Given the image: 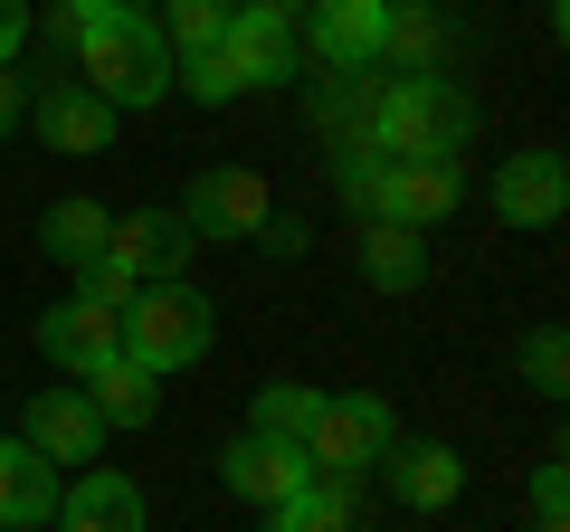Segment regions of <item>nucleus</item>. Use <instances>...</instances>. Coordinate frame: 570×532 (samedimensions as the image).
<instances>
[{"mask_svg":"<svg viewBox=\"0 0 570 532\" xmlns=\"http://www.w3.org/2000/svg\"><path fill=\"white\" fill-rule=\"evenodd\" d=\"M77 86L96 105H115V115H153V105L171 96V39L153 10H96V20H77Z\"/></svg>","mask_w":570,"mask_h":532,"instance_id":"nucleus-1","label":"nucleus"},{"mask_svg":"<svg viewBox=\"0 0 570 532\" xmlns=\"http://www.w3.org/2000/svg\"><path fill=\"white\" fill-rule=\"evenodd\" d=\"M381 162H419V152H466V134H475V105L456 96L448 77H390V86H371L362 96V124H352Z\"/></svg>","mask_w":570,"mask_h":532,"instance_id":"nucleus-2","label":"nucleus"},{"mask_svg":"<svg viewBox=\"0 0 570 532\" xmlns=\"http://www.w3.org/2000/svg\"><path fill=\"white\" fill-rule=\"evenodd\" d=\"M209 343H219V314H209V295L190 286V276L134 286V305H124V362H142L153 381H171V371L209 362Z\"/></svg>","mask_w":570,"mask_h":532,"instance_id":"nucleus-3","label":"nucleus"},{"mask_svg":"<svg viewBox=\"0 0 570 532\" xmlns=\"http://www.w3.org/2000/svg\"><path fill=\"white\" fill-rule=\"evenodd\" d=\"M390 437H400V418H390L381 390H343V400L324 390V410H314V428H305V466L352 485V475H371L390 456Z\"/></svg>","mask_w":570,"mask_h":532,"instance_id":"nucleus-4","label":"nucleus"},{"mask_svg":"<svg viewBox=\"0 0 570 532\" xmlns=\"http://www.w3.org/2000/svg\"><path fill=\"white\" fill-rule=\"evenodd\" d=\"M295 10H305V0H228L219 48H228V67L247 77V96H257V86H295V67H305Z\"/></svg>","mask_w":570,"mask_h":532,"instance_id":"nucleus-5","label":"nucleus"},{"mask_svg":"<svg viewBox=\"0 0 570 532\" xmlns=\"http://www.w3.org/2000/svg\"><path fill=\"white\" fill-rule=\"evenodd\" d=\"M266 219H276V190H266L247 162L200 171V181H190V200H181V228H190L200 247H238V238H257Z\"/></svg>","mask_w":570,"mask_h":532,"instance_id":"nucleus-6","label":"nucleus"},{"mask_svg":"<svg viewBox=\"0 0 570 532\" xmlns=\"http://www.w3.org/2000/svg\"><path fill=\"white\" fill-rule=\"evenodd\" d=\"M456 200H466V171L448 162V152H419V162H390L381 171V200H371V219H390V228H448L456 219Z\"/></svg>","mask_w":570,"mask_h":532,"instance_id":"nucleus-7","label":"nucleus"},{"mask_svg":"<svg viewBox=\"0 0 570 532\" xmlns=\"http://www.w3.org/2000/svg\"><path fill=\"white\" fill-rule=\"evenodd\" d=\"M105 437H115V428L86 410V390H77V381L39 390V400H29V418H20V447H29V456H48V466H96Z\"/></svg>","mask_w":570,"mask_h":532,"instance_id":"nucleus-8","label":"nucleus"},{"mask_svg":"<svg viewBox=\"0 0 570 532\" xmlns=\"http://www.w3.org/2000/svg\"><path fill=\"white\" fill-rule=\"evenodd\" d=\"M105 257L134 276V286H171V276H190V257H200V238L181 228V209H124L115 238H105Z\"/></svg>","mask_w":570,"mask_h":532,"instance_id":"nucleus-9","label":"nucleus"},{"mask_svg":"<svg viewBox=\"0 0 570 532\" xmlns=\"http://www.w3.org/2000/svg\"><path fill=\"white\" fill-rule=\"evenodd\" d=\"M485 200H494V219H504V228H561L570 162H561V152H504L494 181H485Z\"/></svg>","mask_w":570,"mask_h":532,"instance_id":"nucleus-10","label":"nucleus"},{"mask_svg":"<svg viewBox=\"0 0 570 532\" xmlns=\"http://www.w3.org/2000/svg\"><path fill=\"white\" fill-rule=\"evenodd\" d=\"M219 485L238 494V504H285V494H305L314 485V466H305V447H285V437H257V428H238L219 447Z\"/></svg>","mask_w":570,"mask_h":532,"instance_id":"nucleus-11","label":"nucleus"},{"mask_svg":"<svg viewBox=\"0 0 570 532\" xmlns=\"http://www.w3.org/2000/svg\"><path fill=\"white\" fill-rule=\"evenodd\" d=\"M314 29L305 48L333 67V77H381V29H390V0H305Z\"/></svg>","mask_w":570,"mask_h":532,"instance_id":"nucleus-12","label":"nucleus"},{"mask_svg":"<svg viewBox=\"0 0 570 532\" xmlns=\"http://www.w3.org/2000/svg\"><path fill=\"white\" fill-rule=\"evenodd\" d=\"M115 105H96L86 96L77 77L67 86H39V96H29V134H39L48 152H77V162H96V152H115Z\"/></svg>","mask_w":570,"mask_h":532,"instance_id":"nucleus-13","label":"nucleus"},{"mask_svg":"<svg viewBox=\"0 0 570 532\" xmlns=\"http://www.w3.org/2000/svg\"><path fill=\"white\" fill-rule=\"evenodd\" d=\"M39 352L58 362V381H86L96 362H115V352H124V314H105V305H86V295H67V305L39 314Z\"/></svg>","mask_w":570,"mask_h":532,"instance_id":"nucleus-14","label":"nucleus"},{"mask_svg":"<svg viewBox=\"0 0 570 532\" xmlns=\"http://www.w3.org/2000/svg\"><path fill=\"white\" fill-rule=\"evenodd\" d=\"M381 475H390V494H400L409 513H448L456 494H466V456H456L448 437H390Z\"/></svg>","mask_w":570,"mask_h":532,"instance_id":"nucleus-15","label":"nucleus"},{"mask_svg":"<svg viewBox=\"0 0 570 532\" xmlns=\"http://www.w3.org/2000/svg\"><path fill=\"white\" fill-rule=\"evenodd\" d=\"M142 523H153V504H142V485L124 466H86L58 494V532H142Z\"/></svg>","mask_w":570,"mask_h":532,"instance_id":"nucleus-16","label":"nucleus"},{"mask_svg":"<svg viewBox=\"0 0 570 532\" xmlns=\"http://www.w3.org/2000/svg\"><path fill=\"white\" fill-rule=\"evenodd\" d=\"M58 466L48 456H29L20 437H0V532H39V523H58Z\"/></svg>","mask_w":570,"mask_h":532,"instance_id":"nucleus-17","label":"nucleus"},{"mask_svg":"<svg viewBox=\"0 0 570 532\" xmlns=\"http://www.w3.org/2000/svg\"><path fill=\"white\" fill-rule=\"evenodd\" d=\"M77 390H86V410H96L105 428H153V418H163V381H153L142 362H124V352H115V362H96Z\"/></svg>","mask_w":570,"mask_h":532,"instance_id":"nucleus-18","label":"nucleus"},{"mask_svg":"<svg viewBox=\"0 0 570 532\" xmlns=\"http://www.w3.org/2000/svg\"><path fill=\"white\" fill-rule=\"evenodd\" d=\"M456 48V29L428 10V0H390V29H381V67L390 77H438Z\"/></svg>","mask_w":570,"mask_h":532,"instance_id":"nucleus-19","label":"nucleus"},{"mask_svg":"<svg viewBox=\"0 0 570 532\" xmlns=\"http://www.w3.org/2000/svg\"><path fill=\"white\" fill-rule=\"evenodd\" d=\"M362 276L381 295H419L428 286V238L419 228H390V219H362Z\"/></svg>","mask_w":570,"mask_h":532,"instance_id":"nucleus-20","label":"nucleus"},{"mask_svg":"<svg viewBox=\"0 0 570 532\" xmlns=\"http://www.w3.org/2000/svg\"><path fill=\"white\" fill-rule=\"evenodd\" d=\"M105 238H115V209L86 200V190H77V200H58V209L39 219V247H48L58 266H96V257H105Z\"/></svg>","mask_w":570,"mask_h":532,"instance_id":"nucleus-21","label":"nucleus"},{"mask_svg":"<svg viewBox=\"0 0 570 532\" xmlns=\"http://www.w3.org/2000/svg\"><path fill=\"white\" fill-rule=\"evenodd\" d=\"M257 532H362V513H352V485H343V475H314L305 494L266 504Z\"/></svg>","mask_w":570,"mask_h":532,"instance_id":"nucleus-22","label":"nucleus"},{"mask_svg":"<svg viewBox=\"0 0 570 532\" xmlns=\"http://www.w3.org/2000/svg\"><path fill=\"white\" fill-rule=\"evenodd\" d=\"M314 410H324V390H314V381H266L257 410H247V428H257V437H285V447H305Z\"/></svg>","mask_w":570,"mask_h":532,"instance_id":"nucleus-23","label":"nucleus"},{"mask_svg":"<svg viewBox=\"0 0 570 532\" xmlns=\"http://www.w3.org/2000/svg\"><path fill=\"white\" fill-rule=\"evenodd\" d=\"M171 96H190V105H238L247 77L228 67V48H181V58H171Z\"/></svg>","mask_w":570,"mask_h":532,"instance_id":"nucleus-24","label":"nucleus"},{"mask_svg":"<svg viewBox=\"0 0 570 532\" xmlns=\"http://www.w3.org/2000/svg\"><path fill=\"white\" fill-rule=\"evenodd\" d=\"M153 20H163L171 58H181V48H219V29H228V0H163Z\"/></svg>","mask_w":570,"mask_h":532,"instance_id":"nucleus-25","label":"nucleus"},{"mask_svg":"<svg viewBox=\"0 0 570 532\" xmlns=\"http://www.w3.org/2000/svg\"><path fill=\"white\" fill-rule=\"evenodd\" d=\"M381 152H371L362 144V134H343V152H333V190H343V209H362V219H371V200H381Z\"/></svg>","mask_w":570,"mask_h":532,"instance_id":"nucleus-26","label":"nucleus"},{"mask_svg":"<svg viewBox=\"0 0 570 532\" xmlns=\"http://www.w3.org/2000/svg\"><path fill=\"white\" fill-rule=\"evenodd\" d=\"M523 381L542 390V400H561V390H570V333L561 324H532L523 333Z\"/></svg>","mask_w":570,"mask_h":532,"instance_id":"nucleus-27","label":"nucleus"},{"mask_svg":"<svg viewBox=\"0 0 570 532\" xmlns=\"http://www.w3.org/2000/svg\"><path fill=\"white\" fill-rule=\"evenodd\" d=\"M77 295H86V305H105V314H124V305H134V276H124L115 257H96V266H77Z\"/></svg>","mask_w":570,"mask_h":532,"instance_id":"nucleus-28","label":"nucleus"},{"mask_svg":"<svg viewBox=\"0 0 570 532\" xmlns=\"http://www.w3.org/2000/svg\"><path fill=\"white\" fill-rule=\"evenodd\" d=\"M29 0H0V67H20V48H29Z\"/></svg>","mask_w":570,"mask_h":532,"instance_id":"nucleus-29","label":"nucleus"},{"mask_svg":"<svg viewBox=\"0 0 570 532\" xmlns=\"http://www.w3.org/2000/svg\"><path fill=\"white\" fill-rule=\"evenodd\" d=\"M257 247H266V257H305V219H266Z\"/></svg>","mask_w":570,"mask_h":532,"instance_id":"nucleus-30","label":"nucleus"},{"mask_svg":"<svg viewBox=\"0 0 570 532\" xmlns=\"http://www.w3.org/2000/svg\"><path fill=\"white\" fill-rule=\"evenodd\" d=\"M10 124H29V77H10V67H0V134H10Z\"/></svg>","mask_w":570,"mask_h":532,"instance_id":"nucleus-31","label":"nucleus"},{"mask_svg":"<svg viewBox=\"0 0 570 532\" xmlns=\"http://www.w3.org/2000/svg\"><path fill=\"white\" fill-rule=\"evenodd\" d=\"M58 10H77V20H96V10H134V0H58Z\"/></svg>","mask_w":570,"mask_h":532,"instance_id":"nucleus-32","label":"nucleus"}]
</instances>
